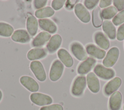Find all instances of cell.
<instances>
[{
	"label": "cell",
	"mask_w": 124,
	"mask_h": 110,
	"mask_svg": "<svg viewBox=\"0 0 124 110\" xmlns=\"http://www.w3.org/2000/svg\"><path fill=\"white\" fill-rule=\"evenodd\" d=\"M86 86V79L84 76L77 77L73 83L71 93L73 95L79 96L82 95Z\"/></svg>",
	"instance_id": "1"
},
{
	"label": "cell",
	"mask_w": 124,
	"mask_h": 110,
	"mask_svg": "<svg viewBox=\"0 0 124 110\" xmlns=\"http://www.w3.org/2000/svg\"><path fill=\"white\" fill-rule=\"evenodd\" d=\"M64 67L63 64L58 60L54 61L51 66L49 72V78L51 80H58L62 76Z\"/></svg>",
	"instance_id": "2"
},
{
	"label": "cell",
	"mask_w": 124,
	"mask_h": 110,
	"mask_svg": "<svg viewBox=\"0 0 124 110\" xmlns=\"http://www.w3.org/2000/svg\"><path fill=\"white\" fill-rule=\"evenodd\" d=\"M30 68L38 80L44 81L46 80V72L41 62L37 61L31 62L30 64Z\"/></svg>",
	"instance_id": "3"
},
{
	"label": "cell",
	"mask_w": 124,
	"mask_h": 110,
	"mask_svg": "<svg viewBox=\"0 0 124 110\" xmlns=\"http://www.w3.org/2000/svg\"><path fill=\"white\" fill-rule=\"evenodd\" d=\"M119 50L117 47H111L108 52L106 57L103 61V64L105 66L110 67L114 65L118 58Z\"/></svg>",
	"instance_id": "4"
},
{
	"label": "cell",
	"mask_w": 124,
	"mask_h": 110,
	"mask_svg": "<svg viewBox=\"0 0 124 110\" xmlns=\"http://www.w3.org/2000/svg\"><path fill=\"white\" fill-rule=\"evenodd\" d=\"M31 101L38 106H45L50 104L52 102L51 97L47 95L39 93H32L30 95Z\"/></svg>",
	"instance_id": "5"
},
{
	"label": "cell",
	"mask_w": 124,
	"mask_h": 110,
	"mask_svg": "<svg viewBox=\"0 0 124 110\" xmlns=\"http://www.w3.org/2000/svg\"><path fill=\"white\" fill-rule=\"evenodd\" d=\"M93 71L97 76L104 79H112L115 76V72L112 69L106 68L100 64H97Z\"/></svg>",
	"instance_id": "6"
},
{
	"label": "cell",
	"mask_w": 124,
	"mask_h": 110,
	"mask_svg": "<svg viewBox=\"0 0 124 110\" xmlns=\"http://www.w3.org/2000/svg\"><path fill=\"white\" fill-rule=\"evenodd\" d=\"M71 51L74 56L79 61L87 58L88 55L83 46L78 42H74L71 45Z\"/></svg>",
	"instance_id": "7"
},
{
	"label": "cell",
	"mask_w": 124,
	"mask_h": 110,
	"mask_svg": "<svg viewBox=\"0 0 124 110\" xmlns=\"http://www.w3.org/2000/svg\"><path fill=\"white\" fill-rule=\"evenodd\" d=\"M75 13L77 16L82 22L88 23L90 21L91 19L90 13L81 3H78L75 5Z\"/></svg>",
	"instance_id": "8"
},
{
	"label": "cell",
	"mask_w": 124,
	"mask_h": 110,
	"mask_svg": "<svg viewBox=\"0 0 124 110\" xmlns=\"http://www.w3.org/2000/svg\"><path fill=\"white\" fill-rule=\"evenodd\" d=\"M96 60L92 57H89L78 66L77 71L80 75H84L89 72L96 63Z\"/></svg>",
	"instance_id": "9"
},
{
	"label": "cell",
	"mask_w": 124,
	"mask_h": 110,
	"mask_svg": "<svg viewBox=\"0 0 124 110\" xmlns=\"http://www.w3.org/2000/svg\"><path fill=\"white\" fill-rule=\"evenodd\" d=\"M20 82L23 86L30 92H35L39 89V85L37 82L30 77L22 76L20 79Z\"/></svg>",
	"instance_id": "10"
},
{
	"label": "cell",
	"mask_w": 124,
	"mask_h": 110,
	"mask_svg": "<svg viewBox=\"0 0 124 110\" xmlns=\"http://www.w3.org/2000/svg\"><path fill=\"white\" fill-rule=\"evenodd\" d=\"M122 83L121 79L119 77H116L110 80L105 85L104 89V93L107 95H109L118 90Z\"/></svg>",
	"instance_id": "11"
},
{
	"label": "cell",
	"mask_w": 124,
	"mask_h": 110,
	"mask_svg": "<svg viewBox=\"0 0 124 110\" xmlns=\"http://www.w3.org/2000/svg\"><path fill=\"white\" fill-rule=\"evenodd\" d=\"M86 80L88 87L91 92L94 93L99 92L100 89L99 81L93 72H90L87 75Z\"/></svg>",
	"instance_id": "12"
},
{
	"label": "cell",
	"mask_w": 124,
	"mask_h": 110,
	"mask_svg": "<svg viewBox=\"0 0 124 110\" xmlns=\"http://www.w3.org/2000/svg\"><path fill=\"white\" fill-rule=\"evenodd\" d=\"M122 97L121 93L116 91L110 96L109 100V107L110 110H120L122 105Z\"/></svg>",
	"instance_id": "13"
},
{
	"label": "cell",
	"mask_w": 124,
	"mask_h": 110,
	"mask_svg": "<svg viewBox=\"0 0 124 110\" xmlns=\"http://www.w3.org/2000/svg\"><path fill=\"white\" fill-rule=\"evenodd\" d=\"M11 38L14 41L21 43H27L31 39L28 32L23 29L17 30L15 31L12 35Z\"/></svg>",
	"instance_id": "14"
},
{
	"label": "cell",
	"mask_w": 124,
	"mask_h": 110,
	"mask_svg": "<svg viewBox=\"0 0 124 110\" xmlns=\"http://www.w3.org/2000/svg\"><path fill=\"white\" fill-rule=\"evenodd\" d=\"M61 43V36L59 34H55L50 38L49 41L46 46V49L49 53H54L60 47Z\"/></svg>",
	"instance_id": "15"
},
{
	"label": "cell",
	"mask_w": 124,
	"mask_h": 110,
	"mask_svg": "<svg viewBox=\"0 0 124 110\" xmlns=\"http://www.w3.org/2000/svg\"><path fill=\"white\" fill-rule=\"evenodd\" d=\"M38 23L41 29L49 33H54L57 30L56 24L50 19H39Z\"/></svg>",
	"instance_id": "16"
},
{
	"label": "cell",
	"mask_w": 124,
	"mask_h": 110,
	"mask_svg": "<svg viewBox=\"0 0 124 110\" xmlns=\"http://www.w3.org/2000/svg\"><path fill=\"white\" fill-rule=\"evenodd\" d=\"M87 52L90 55L98 59H103L106 55V51L100 49L93 44H89L86 47Z\"/></svg>",
	"instance_id": "17"
},
{
	"label": "cell",
	"mask_w": 124,
	"mask_h": 110,
	"mask_svg": "<svg viewBox=\"0 0 124 110\" xmlns=\"http://www.w3.org/2000/svg\"><path fill=\"white\" fill-rule=\"evenodd\" d=\"M95 43L101 48L108 49L109 47V42L106 35L101 31L96 32L94 36Z\"/></svg>",
	"instance_id": "18"
},
{
	"label": "cell",
	"mask_w": 124,
	"mask_h": 110,
	"mask_svg": "<svg viewBox=\"0 0 124 110\" xmlns=\"http://www.w3.org/2000/svg\"><path fill=\"white\" fill-rule=\"evenodd\" d=\"M57 54L59 58L66 67H70L73 65V60L70 54L65 49L61 48L59 49Z\"/></svg>",
	"instance_id": "19"
},
{
	"label": "cell",
	"mask_w": 124,
	"mask_h": 110,
	"mask_svg": "<svg viewBox=\"0 0 124 110\" xmlns=\"http://www.w3.org/2000/svg\"><path fill=\"white\" fill-rule=\"evenodd\" d=\"M51 38V35L48 32L42 31L40 32L33 40L32 45L33 47H41L45 45Z\"/></svg>",
	"instance_id": "20"
},
{
	"label": "cell",
	"mask_w": 124,
	"mask_h": 110,
	"mask_svg": "<svg viewBox=\"0 0 124 110\" xmlns=\"http://www.w3.org/2000/svg\"><path fill=\"white\" fill-rule=\"evenodd\" d=\"M46 51L44 48H33L28 52L27 58L29 60L32 61L43 58L46 56Z\"/></svg>",
	"instance_id": "21"
},
{
	"label": "cell",
	"mask_w": 124,
	"mask_h": 110,
	"mask_svg": "<svg viewBox=\"0 0 124 110\" xmlns=\"http://www.w3.org/2000/svg\"><path fill=\"white\" fill-rule=\"evenodd\" d=\"M102 29L107 35L112 40L116 38V29L113 23L108 20L103 22Z\"/></svg>",
	"instance_id": "22"
},
{
	"label": "cell",
	"mask_w": 124,
	"mask_h": 110,
	"mask_svg": "<svg viewBox=\"0 0 124 110\" xmlns=\"http://www.w3.org/2000/svg\"><path fill=\"white\" fill-rule=\"evenodd\" d=\"M27 29L31 36H34L38 30L37 19L32 16H29L27 19Z\"/></svg>",
	"instance_id": "23"
},
{
	"label": "cell",
	"mask_w": 124,
	"mask_h": 110,
	"mask_svg": "<svg viewBox=\"0 0 124 110\" xmlns=\"http://www.w3.org/2000/svg\"><path fill=\"white\" fill-rule=\"evenodd\" d=\"M92 21L93 25L96 28L100 27L102 24L103 19L99 7H96L92 12Z\"/></svg>",
	"instance_id": "24"
},
{
	"label": "cell",
	"mask_w": 124,
	"mask_h": 110,
	"mask_svg": "<svg viewBox=\"0 0 124 110\" xmlns=\"http://www.w3.org/2000/svg\"><path fill=\"white\" fill-rule=\"evenodd\" d=\"M54 14V10L50 7L45 8L36 10L35 12V16L37 18H45L50 17Z\"/></svg>",
	"instance_id": "25"
},
{
	"label": "cell",
	"mask_w": 124,
	"mask_h": 110,
	"mask_svg": "<svg viewBox=\"0 0 124 110\" xmlns=\"http://www.w3.org/2000/svg\"><path fill=\"white\" fill-rule=\"evenodd\" d=\"M14 31L13 28L9 24L0 22V35L4 37L10 36Z\"/></svg>",
	"instance_id": "26"
},
{
	"label": "cell",
	"mask_w": 124,
	"mask_h": 110,
	"mask_svg": "<svg viewBox=\"0 0 124 110\" xmlns=\"http://www.w3.org/2000/svg\"><path fill=\"white\" fill-rule=\"evenodd\" d=\"M118 10L114 6H109L103 9L101 11V16L105 19H109L114 17L117 13Z\"/></svg>",
	"instance_id": "27"
},
{
	"label": "cell",
	"mask_w": 124,
	"mask_h": 110,
	"mask_svg": "<svg viewBox=\"0 0 124 110\" xmlns=\"http://www.w3.org/2000/svg\"><path fill=\"white\" fill-rule=\"evenodd\" d=\"M124 22V10L117 14L112 19V23L116 26Z\"/></svg>",
	"instance_id": "28"
},
{
	"label": "cell",
	"mask_w": 124,
	"mask_h": 110,
	"mask_svg": "<svg viewBox=\"0 0 124 110\" xmlns=\"http://www.w3.org/2000/svg\"><path fill=\"white\" fill-rule=\"evenodd\" d=\"M65 2V0H54L52 1L51 6L54 10H58L62 7Z\"/></svg>",
	"instance_id": "29"
},
{
	"label": "cell",
	"mask_w": 124,
	"mask_h": 110,
	"mask_svg": "<svg viewBox=\"0 0 124 110\" xmlns=\"http://www.w3.org/2000/svg\"><path fill=\"white\" fill-rule=\"evenodd\" d=\"M40 110H63V107L60 104H52L42 107Z\"/></svg>",
	"instance_id": "30"
},
{
	"label": "cell",
	"mask_w": 124,
	"mask_h": 110,
	"mask_svg": "<svg viewBox=\"0 0 124 110\" xmlns=\"http://www.w3.org/2000/svg\"><path fill=\"white\" fill-rule=\"evenodd\" d=\"M98 2H99L98 0H86L84 1V5L87 9H92L97 5Z\"/></svg>",
	"instance_id": "31"
},
{
	"label": "cell",
	"mask_w": 124,
	"mask_h": 110,
	"mask_svg": "<svg viewBox=\"0 0 124 110\" xmlns=\"http://www.w3.org/2000/svg\"><path fill=\"white\" fill-rule=\"evenodd\" d=\"M117 39L119 41H122L124 39V23L121 25L118 29Z\"/></svg>",
	"instance_id": "32"
},
{
	"label": "cell",
	"mask_w": 124,
	"mask_h": 110,
	"mask_svg": "<svg viewBox=\"0 0 124 110\" xmlns=\"http://www.w3.org/2000/svg\"><path fill=\"white\" fill-rule=\"evenodd\" d=\"M113 5L119 11L124 10V0H113Z\"/></svg>",
	"instance_id": "33"
},
{
	"label": "cell",
	"mask_w": 124,
	"mask_h": 110,
	"mask_svg": "<svg viewBox=\"0 0 124 110\" xmlns=\"http://www.w3.org/2000/svg\"><path fill=\"white\" fill-rule=\"evenodd\" d=\"M46 2H47V0H34L33 4H34V7L36 9H40L45 6L46 5Z\"/></svg>",
	"instance_id": "34"
},
{
	"label": "cell",
	"mask_w": 124,
	"mask_h": 110,
	"mask_svg": "<svg viewBox=\"0 0 124 110\" xmlns=\"http://www.w3.org/2000/svg\"><path fill=\"white\" fill-rule=\"evenodd\" d=\"M111 0H102L100 1L99 2V6L101 8H104L106 7L107 6H109L111 4Z\"/></svg>",
	"instance_id": "35"
},
{
	"label": "cell",
	"mask_w": 124,
	"mask_h": 110,
	"mask_svg": "<svg viewBox=\"0 0 124 110\" xmlns=\"http://www.w3.org/2000/svg\"><path fill=\"white\" fill-rule=\"evenodd\" d=\"M78 0H67L66 3L65 7L67 9H69L70 7H73V6L78 2Z\"/></svg>",
	"instance_id": "36"
},
{
	"label": "cell",
	"mask_w": 124,
	"mask_h": 110,
	"mask_svg": "<svg viewBox=\"0 0 124 110\" xmlns=\"http://www.w3.org/2000/svg\"><path fill=\"white\" fill-rule=\"evenodd\" d=\"M2 93L1 92V91L0 90V101L2 98Z\"/></svg>",
	"instance_id": "37"
},
{
	"label": "cell",
	"mask_w": 124,
	"mask_h": 110,
	"mask_svg": "<svg viewBox=\"0 0 124 110\" xmlns=\"http://www.w3.org/2000/svg\"></svg>",
	"instance_id": "38"
}]
</instances>
